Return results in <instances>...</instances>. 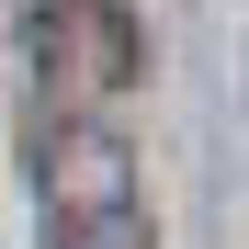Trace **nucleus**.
I'll return each instance as SVG.
<instances>
[{
    "mask_svg": "<svg viewBox=\"0 0 249 249\" xmlns=\"http://www.w3.org/2000/svg\"><path fill=\"white\" fill-rule=\"evenodd\" d=\"M34 193H46L57 249H159L147 204H136V159H124L113 124H57L46 159H34Z\"/></svg>",
    "mask_w": 249,
    "mask_h": 249,
    "instance_id": "1",
    "label": "nucleus"
},
{
    "mask_svg": "<svg viewBox=\"0 0 249 249\" xmlns=\"http://www.w3.org/2000/svg\"><path fill=\"white\" fill-rule=\"evenodd\" d=\"M79 79H91V91H124V79H136L147 57H136V23H124V0H79Z\"/></svg>",
    "mask_w": 249,
    "mask_h": 249,
    "instance_id": "2",
    "label": "nucleus"
}]
</instances>
